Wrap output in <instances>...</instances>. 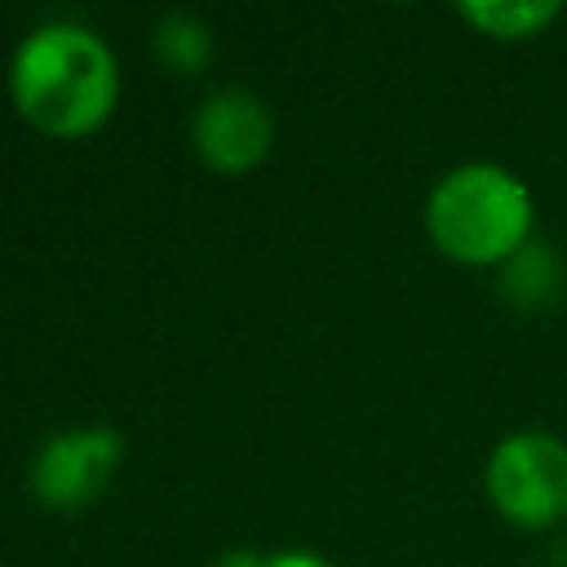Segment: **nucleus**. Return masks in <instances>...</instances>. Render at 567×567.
<instances>
[{"instance_id": "f257e3e1", "label": "nucleus", "mask_w": 567, "mask_h": 567, "mask_svg": "<svg viewBox=\"0 0 567 567\" xmlns=\"http://www.w3.org/2000/svg\"><path fill=\"white\" fill-rule=\"evenodd\" d=\"M13 106L53 137L97 128L120 97V62L106 35L84 22H35L9 58Z\"/></svg>"}, {"instance_id": "6e6552de", "label": "nucleus", "mask_w": 567, "mask_h": 567, "mask_svg": "<svg viewBox=\"0 0 567 567\" xmlns=\"http://www.w3.org/2000/svg\"><path fill=\"white\" fill-rule=\"evenodd\" d=\"M155 53L177 71H199L213 58V31L190 9H168L155 22Z\"/></svg>"}, {"instance_id": "20e7f679", "label": "nucleus", "mask_w": 567, "mask_h": 567, "mask_svg": "<svg viewBox=\"0 0 567 567\" xmlns=\"http://www.w3.org/2000/svg\"><path fill=\"white\" fill-rule=\"evenodd\" d=\"M120 456H124V439L115 425H97V421L66 425L35 447L27 478L40 505L80 509L111 483V474L120 470Z\"/></svg>"}, {"instance_id": "39448f33", "label": "nucleus", "mask_w": 567, "mask_h": 567, "mask_svg": "<svg viewBox=\"0 0 567 567\" xmlns=\"http://www.w3.org/2000/svg\"><path fill=\"white\" fill-rule=\"evenodd\" d=\"M190 142L199 159L217 173H244L252 168L270 142H275V115L261 93L248 84H221L208 89L190 115Z\"/></svg>"}, {"instance_id": "9d476101", "label": "nucleus", "mask_w": 567, "mask_h": 567, "mask_svg": "<svg viewBox=\"0 0 567 567\" xmlns=\"http://www.w3.org/2000/svg\"><path fill=\"white\" fill-rule=\"evenodd\" d=\"M270 554H257V549H226L213 567H266Z\"/></svg>"}, {"instance_id": "1a4fd4ad", "label": "nucleus", "mask_w": 567, "mask_h": 567, "mask_svg": "<svg viewBox=\"0 0 567 567\" xmlns=\"http://www.w3.org/2000/svg\"><path fill=\"white\" fill-rule=\"evenodd\" d=\"M266 567H332V563L315 549H284V554H270Z\"/></svg>"}, {"instance_id": "7ed1b4c3", "label": "nucleus", "mask_w": 567, "mask_h": 567, "mask_svg": "<svg viewBox=\"0 0 567 567\" xmlns=\"http://www.w3.org/2000/svg\"><path fill=\"white\" fill-rule=\"evenodd\" d=\"M483 487L505 523L523 532L558 527L567 518V443L549 430L505 434L487 456Z\"/></svg>"}, {"instance_id": "f03ea898", "label": "nucleus", "mask_w": 567, "mask_h": 567, "mask_svg": "<svg viewBox=\"0 0 567 567\" xmlns=\"http://www.w3.org/2000/svg\"><path fill=\"white\" fill-rule=\"evenodd\" d=\"M532 190L492 159L447 168L425 195V230L461 266H505L532 239Z\"/></svg>"}, {"instance_id": "0eeeda50", "label": "nucleus", "mask_w": 567, "mask_h": 567, "mask_svg": "<svg viewBox=\"0 0 567 567\" xmlns=\"http://www.w3.org/2000/svg\"><path fill=\"white\" fill-rule=\"evenodd\" d=\"M474 31H483L487 40H532L540 35L558 13L563 4H549V0H465L456 9Z\"/></svg>"}, {"instance_id": "423d86ee", "label": "nucleus", "mask_w": 567, "mask_h": 567, "mask_svg": "<svg viewBox=\"0 0 567 567\" xmlns=\"http://www.w3.org/2000/svg\"><path fill=\"white\" fill-rule=\"evenodd\" d=\"M567 284V266L554 252V244L527 239L505 266H501V297L518 310H540L549 306Z\"/></svg>"}]
</instances>
